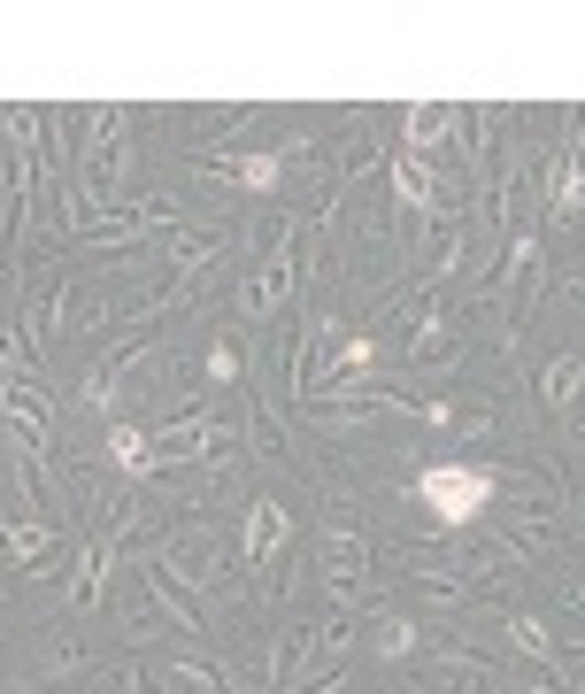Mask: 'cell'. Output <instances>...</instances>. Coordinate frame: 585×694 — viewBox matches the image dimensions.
Returning <instances> with one entry per match:
<instances>
[{
  "label": "cell",
  "mask_w": 585,
  "mask_h": 694,
  "mask_svg": "<svg viewBox=\"0 0 585 694\" xmlns=\"http://www.w3.org/2000/svg\"><path fill=\"white\" fill-rule=\"evenodd\" d=\"M454 124H462L454 109H424V116H409V147H432L439 132H454Z\"/></svg>",
  "instance_id": "5b68a950"
},
{
  "label": "cell",
  "mask_w": 585,
  "mask_h": 694,
  "mask_svg": "<svg viewBox=\"0 0 585 694\" xmlns=\"http://www.w3.org/2000/svg\"><path fill=\"white\" fill-rule=\"evenodd\" d=\"M516 649H532V656H547L555 641H547V625H516Z\"/></svg>",
  "instance_id": "7c38bea8"
},
{
  "label": "cell",
  "mask_w": 585,
  "mask_h": 694,
  "mask_svg": "<svg viewBox=\"0 0 585 694\" xmlns=\"http://www.w3.org/2000/svg\"><path fill=\"white\" fill-rule=\"evenodd\" d=\"M578 394V355H563L555 370H547V401H571Z\"/></svg>",
  "instance_id": "ba28073f"
},
{
  "label": "cell",
  "mask_w": 585,
  "mask_h": 694,
  "mask_svg": "<svg viewBox=\"0 0 585 694\" xmlns=\"http://www.w3.org/2000/svg\"><path fill=\"white\" fill-rule=\"evenodd\" d=\"M370 355H378V347H370V333H355V340L339 347V370H370Z\"/></svg>",
  "instance_id": "30bf717a"
},
{
  "label": "cell",
  "mask_w": 585,
  "mask_h": 694,
  "mask_svg": "<svg viewBox=\"0 0 585 694\" xmlns=\"http://www.w3.org/2000/svg\"><path fill=\"white\" fill-rule=\"evenodd\" d=\"M109 456H116V471H132V479L146 471V440L132 432V425H116V432H109Z\"/></svg>",
  "instance_id": "277c9868"
},
{
  "label": "cell",
  "mask_w": 585,
  "mask_h": 694,
  "mask_svg": "<svg viewBox=\"0 0 585 694\" xmlns=\"http://www.w3.org/2000/svg\"><path fill=\"white\" fill-rule=\"evenodd\" d=\"M378 649H386V656H409V649H417V625H401V618H393V625L378 633Z\"/></svg>",
  "instance_id": "9c48e42d"
},
{
  "label": "cell",
  "mask_w": 585,
  "mask_h": 694,
  "mask_svg": "<svg viewBox=\"0 0 585 694\" xmlns=\"http://www.w3.org/2000/svg\"><path fill=\"white\" fill-rule=\"evenodd\" d=\"M286 255H270V263H263V271H255V286H247V317H263V309H270V302H278V294H286Z\"/></svg>",
  "instance_id": "3957f363"
},
{
  "label": "cell",
  "mask_w": 585,
  "mask_h": 694,
  "mask_svg": "<svg viewBox=\"0 0 585 694\" xmlns=\"http://www.w3.org/2000/svg\"><path fill=\"white\" fill-rule=\"evenodd\" d=\"M555 201H563V208H585V171H563V185H555Z\"/></svg>",
  "instance_id": "8fae6325"
},
{
  "label": "cell",
  "mask_w": 585,
  "mask_h": 694,
  "mask_svg": "<svg viewBox=\"0 0 585 694\" xmlns=\"http://www.w3.org/2000/svg\"><path fill=\"white\" fill-rule=\"evenodd\" d=\"M278 163H286V155H247V163H239V185L270 193V185H278Z\"/></svg>",
  "instance_id": "52a82bcc"
},
{
  "label": "cell",
  "mask_w": 585,
  "mask_h": 694,
  "mask_svg": "<svg viewBox=\"0 0 585 694\" xmlns=\"http://www.w3.org/2000/svg\"><path fill=\"white\" fill-rule=\"evenodd\" d=\"M417 494H424V510H432L439 524H470L493 502V471H485V463H432V471L417 479Z\"/></svg>",
  "instance_id": "6da1fadb"
},
{
  "label": "cell",
  "mask_w": 585,
  "mask_h": 694,
  "mask_svg": "<svg viewBox=\"0 0 585 694\" xmlns=\"http://www.w3.org/2000/svg\"><path fill=\"white\" fill-rule=\"evenodd\" d=\"M278 532H286V510L278 502H255V518H247V563H263L278 548Z\"/></svg>",
  "instance_id": "7a4b0ae2"
},
{
  "label": "cell",
  "mask_w": 585,
  "mask_h": 694,
  "mask_svg": "<svg viewBox=\"0 0 585 694\" xmlns=\"http://www.w3.org/2000/svg\"><path fill=\"white\" fill-rule=\"evenodd\" d=\"M393 185H401V201H409V208H432V177L417 171V163H401V171H393Z\"/></svg>",
  "instance_id": "8992f818"
}]
</instances>
